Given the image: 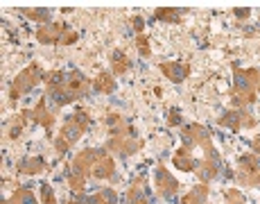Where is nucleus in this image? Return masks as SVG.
<instances>
[{
  "instance_id": "ddd939ff",
  "label": "nucleus",
  "mask_w": 260,
  "mask_h": 204,
  "mask_svg": "<svg viewBox=\"0 0 260 204\" xmlns=\"http://www.w3.org/2000/svg\"><path fill=\"white\" fill-rule=\"evenodd\" d=\"M84 132H86V129L79 127L77 123H73L71 118H68V121L63 123V127H61V136L66 138V141L71 143V145H73V143H77L79 138H82V134H84Z\"/></svg>"
},
{
  "instance_id": "f03ea898",
  "label": "nucleus",
  "mask_w": 260,
  "mask_h": 204,
  "mask_svg": "<svg viewBox=\"0 0 260 204\" xmlns=\"http://www.w3.org/2000/svg\"><path fill=\"white\" fill-rule=\"evenodd\" d=\"M41 79H46V75H43V71L37 66V64H32V66H27L25 71L18 75L16 79H14L12 89H9V98L12 100H18V98L23 96V93L32 91L34 86H37Z\"/></svg>"
},
{
  "instance_id": "f257e3e1",
  "label": "nucleus",
  "mask_w": 260,
  "mask_h": 204,
  "mask_svg": "<svg viewBox=\"0 0 260 204\" xmlns=\"http://www.w3.org/2000/svg\"><path fill=\"white\" fill-rule=\"evenodd\" d=\"M258 82H260V71L258 68H244L242 71L238 64H233V89H236L238 96L256 98Z\"/></svg>"
},
{
  "instance_id": "9d476101",
  "label": "nucleus",
  "mask_w": 260,
  "mask_h": 204,
  "mask_svg": "<svg viewBox=\"0 0 260 204\" xmlns=\"http://www.w3.org/2000/svg\"><path fill=\"white\" fill-rule=\"evenodd\" d=\"M172 166H174V168H179V170H183V172H192V168H194V159H192V154H190L188 148H181V150L174 154Z\"/></svg>"
},
{
  "instance_id": "bb28decb",
  "label": "nucleus",
  "mask_w": 260,
  "mask_h": 204,
  "mask_svg": "<svg viewBox=\"0 0 260 204\" xmlns=\"http://www.w3.org/2000/svg\"><path fill=\"white\" fill-rule=\"evenodd\" d=\"M136 46H138V50H141L143 57H149V48H147V39L145 37H138V41H136Z\"/></svg>"
},
{
  "instance_id": "f8f14e48",
  "label": "nucleus",
  "mask_w": 260,
  "mask_h": 204,
  "mask_svg": "<svg viewBox=\"0 0 260 204\" xmlns=\"http://www.w3.org/2000/svg\"><path fill=\"white\" fill-rule=\"evenodd\" d=\"M217 123L222 127L231 129V132H240V127H242V111H238V109H233V111H226L224 116L217 118Z\"/></svg>"
},
{
  "instance_id": "7c9ffc66",
  "label": "nucleus",
  "mask_w": 260,
  "mask_h": 204,
  "mask_svg": "<svg viewBox=\"0 0 260 204\" xmlns=\"http://www.w3.org/2000/svg\"><path fill=\"white\" fill-rule=\"evenodd\" d=\"M256 93H258V96H260V82H258V91H256Z\"/></svg>"
},
{
  "instance_id": "5701e85b",
  "label": "nucleus",
  "mask_w": 260,
  "mask_h": 204,
  "mask_svg": "<svg viewBox=\"0 0 260 204\" xmlns=\"http://www.w3.org/2000/svg\"><path fill=\"white\" fill-rule=\"evenodd\" d=\"M75 41H77V32L66 25V30H63V37H61V43H63V46H71V43H75Z\"/></svg>"
},
{
  "instance_id": "39448f33",
  "label": "nucleus",
  "mask_w": 260,
  "mask_h": 204,
  "mask_svg": "<svg viewBox=\"0 0 260 204\" xmlns=\"http://www.w3.org/2000/svg\"><path fill=\"white\" fill-rule=\"evenodd\" d=\"M107 150H93V148H88V150H82L75 157V161H73V168H77L79 172H84V175H88V172L93 170L95 166H98V161L100 159H104L107 157Z\"/></svg>"
},
{
  "instance_id": "9b49d317",
  "label": "nucleus",
  "mask_w": 260,
  "mask_h": 204,
  "mask_svg": "<svg viewBox=\"0 0 260 204\" xmlns=\"http://www.w3.org/2000/svg\"><path fill=\"white\" fill-rule=\"evenodd\" d=\"M111 62H113V75H116V77H120V75H124V73L132 71V59H129L122 50L113 52L111 54Z\"/></svg>"
},
{
  "instance_id": "a878e982",
  "label": "nucleus",
  "mask_w": 260,
  "mask_h": 204,
  "mask_svg": "<svg viewBox=\"0 0 260 204\" xmlns=\"http://www.w3.org/2000/svg\"><path fill=\"white\" fill-rule=\"evenodd\" d=\"M168 125L170 127H177V125H183V118H181V113L174 109V111H170L168 113Z\"/></svg>"
},
{
  "instance_id": "aec40b11",
  "label": "nucleus",
  "mask_w": 260,
  "mask_h": 204,
  "mask_svg": "<svg viewBox=\"0 0 260 204\" xmlns=\"http://www.w3.org/2000/svg\"><path fill=\"white\" fill-rule=\"evenodd\" d=\"M23 14L27 18H32V21H41L43 25H46L48 18H50V9H25Z\"/></svg>"
},
{
  "instance_id": "a211bd4d",
  "label": "nucleus",
  "mask_w": 260,
  "mask_h": 204,
  "mask_svg": "<svg viewBox=\"0 0 260 204\" xmlns=\"http://www.w3.org/2000/svg\"><path fill=\"white\" fill-rule=\"evenodd\" d=\"M68 184H71L73 191H84L86 188V175L71 166V170H68Z\"/></svg>"
},
{
  "instance_id": "2eb2a0df",
  "label": "nucleus",
  "mask_w": 260,
  "mask_h": 204,
  "mask_svg": "<svg viewBox=\"0 0 260 204\" xmlns=\"http://www.w3.org/2000/svg\"><path fill=\"white\" fill-rule=\"evenodd\" d=\"M93 89H95L98 93H104V96H109V93L116 91V77H113L111 73H102V75L95 79Z\"/></svg>"
},
{
  "instance_id": "1a4fd4ad",
  "label": "nucleus",
  "mask_w": 260,
  "mask_h": 204,
  "mask_svg": "<svg viewBox=\"0 0 260 204\" xmlns=\"http://www.w3.org/2000/svg\"><path fill=\"white\" fill-rule=\"evenodd\" d=\"M46 170V159L43 157H29V159H23L21 166H18V172L23 175H37V172Z\"/></svg>"
},
{
  "instance_id": "c756f323",
  "label": "nucleus",
  "mask_w": 260,
  "mask_h": 204,
  "mask_svg": "<svg viewBox=\"0 0 260 204\" xmlns=\"http://www.w3.org/2000/svg\"><path fill=\"white\" fill-rule=\"evenodd\" d=\"M251 148H253V154L260 152V138H253V141H251Z\"/></svg>"
},
{
  "instance_id": "dca6fc26",
  "label": "nucleus",
  "mask_w": 260,
  "mask_h": 204,
  "mask_svg": "<svg viewBox=\"0 0 260 204\" xmlns=\"http://www.w3.org/2000/svg\"><path fill=\"white\" fill-rule=\"evenodd\" d=\"M5 204H39V202L29 188H18V191L9 197V202H5Z\"/></svg>"
},
{
  "instance_id": "b1692460",
  "label": "nucleus",
  "mask_w": 260,
  "mask_h": 204,
  "mask_svg": "<svg viewBox=\"0 0 260 204\" xmlns=\"http://www.w3.org/2000/svg\"><path fill=\"white\" fill-rule=\"evenodd\" d=\"M226 200H229V204H244V197L238 188H231V191L226 193Z\"/></svg>"
},
{
  "instance_id": "f3484780",
  "label": "nucleus",
  "mask_w": 260,
  "mask_h": 204,
  "mask_svg": "<svg viewBox=\"0 0 260 204\" xmlns=\"http://www.w3.org/2000/svg\"><path fill=\"white\" fill-rule=\"evenodd\" d=\"M186 14V9H156V21L163 23H179V18Z\"/></svg>"
},
{
  "instance_id": "6e6552de",
  "label": "nucleus",
  "mask_w": 260,
  "mask_h": 204,
  "mask_svg": "<svg viewBox=\"0 0 260 204\" xmlns=\"http://www.w3.org/2000/svg\"><path fill=\"white\" fill-rule=\"evenodd\" d=\"M113 172H116V161H113V159L107 154L104 159H100V161H98V166L91 170V175L95 179H111Z\"/></svg>"
},
{
  "instance_id": "6ab92c4d",
  "label": "nucleus",
  "mask_w": 260,
  "mask_h": 204,
  "mask_svg": "<svg viewBox=\"0 0 260 204\" xmlns=\"http://www.w3.org/2000/svg\"><path fill=\"white\" fill-rule=\"evenodd\" d=\"M46 84L48 89H54V86H66L68 84V77L63 71H50L46 75Z\"/></svg>"
},
{
  "instance_id": "20e7f679",
  "label": "nucleus",
  "mask_w": 260,
  "mask_h": 204,
  "mask_svg": "<svg viewBox=\"0 0 260 204\" xmlns=\"http://www.w3.org/2000/svg\"><path fill=\"white\" fill-rule=\"evenodd\" d=\"M154 186H156V193L163 200H174L179 193V182L170 175V170L166 166H158L154 170Z\"/></svg>"
},
{
  "instance_id": "cd10ccee",
  "label": "nucleus",
  "mask_w": 260,
  "mask_h": 204,
  "mask_svg": "<svg viewBox=\"0 0 260 204\" xmlns=\"http://www.w3.org/2000/svg\"><path fill=\"white\" fill-rule=\"evenodd\" d=\"M132 27L136 30V32H143V27H145V21H143L141 16H134V18H132Z\"/></svg>"
},
{
  "instance_id": "7ed1b4c3",
  "label": "nucleus",
  "mask_w": 260,
  "mask_h": 204,
  "mask_svg": "<svg viewBox=\"0 0 260 204\" xmlns=\"http://www.w3.org/2000/svg\"><path fill=\"white\" fill-rule=\"evenodd\" d=\"M238 182L242 186H258L260 184V157L258 154H242L238 159Z\"/></svg>"
},
{
  "instance_id": "0eeeda50",
  "label": "nucleus",
  "mask_w": 260,
  "mask_h": 204,
  "mask_svg": "<svg viewBox=\"0 0 260 204\" xmlns=\"http://www.w3.org/2000/svg\"><path fill=\"white\" fill-rule=\"evenodd\" d=\"M63 30H66V25H61V23H46L37 32V39L41 43H61Z\"/></svg>"
},
{
  "instance_id": "4be33fe9",
  "label": "nucleus",
  "mask_w": 260,
  "mask_h": 204,
  "mask_svg": "<svg viewBox=\"0 0 260 204\" xmlns=\"http://www.w3.org/2000/svg\"><path fill=\"white\" fill-rule=\"evenodd\" d=\"M71 121H73V123H77L79 127L86 129V127H88V123H91V118H88V111H84V109H77V111H75L73 116H71Z\"/></svg>"
},
{
  "instance_id": "c85d7f7f",
  "label": "nucleus",
  "mask_w": 260,
  "mask_h": 204,
  "mask_svg": "<svg viewBox=\"0 0 260 204\" xmlns=\"http://www.w3.org/2000/svg\"><path fill=\"white\" fill-rule=\"evenodd\" d=\"M233 14H236L238 18H242V21H244V18H249V14H251V9H247V7H244V9H233Z\"/></svg>"
},
{
  "instance_id": "423d86ee",
  "label": "nucleus",
  "mask_w": 260,
  "mask_h": 204,
  "mask_svg": "<svg viewBox=\"0 0 260 204\" xmlns=\"http://www.w3.org/2000/svg\"><path fill=\"white\" fill-rule=\"evenodd\" d=\"M158 68H161L163 73H166V77H170L174 84H181L183 79L190 75V66L183 62H170V64H158Z\"/></svg>"
},
{
  "instance_id": "4468645a",
  "label": "nucleus",
  "mask_w": 260,
  "mask_h": 204,
  "mask_svg": "<svg viewBox=\"0 0 260 204\" xmlns=\"http://www.w3.org/2000/svg\"><path fill=\"white\" fill-rule=\"evenodd\" d=\"M192 172H194V175H197L199 184H208V182H211V179L215 177L213 168L208 166V161H206V159H194V168H192Z\"/></svg>"
},
{
  "instance_id": "412c9836",
  "label": "nucleus",
  "mask_w": 260,
  "mask_h": 204,
  "mask_svg": "<svg viewBox=\"0 0 260 204\" xmlns=\"http://www.w3.org/2000/svg\"><path fill=\"white\" fill-rule=\"evenodd\" d=\"M181 141H183V148H188V150H192L194 145H197V138H194L192 129H190V125H183L181 129Z\"/></svg>"
},
{
  "instance_id": "393cba45",
  "label": "nucleus",
  "mask_w": 260,
  "mask_h": 204,
  "mask_svg": "<svg viewBox=\"0 0 260 204\" xmlns=\"http://www.w3.org/2000/svg\"><path fill=\"white\" fill-rule=\"evenodd\" d=\"M41 200H43V204H54V193H52V188H50L48 184H43L41 186Z\"/></svg>"
}]
</instances>
